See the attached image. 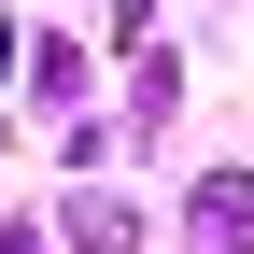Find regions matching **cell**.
<instances>
[{
  "instance_id": "obj_1",
  "label": "cell",
  "mask_w": 254,
  "mask_h": 254,
  "mask_svg": "<svg viewBox=\"0 0 254 254\" xmlns=\"http://www.w3.org/2000/svg\"><path fill=\"white\" fill-rule=\"evenodd\" d=\"M254 240V184H212V198H198V254H240Z\"/></svg>"
},
{
  "instance_id": "obj_2",
  "label": "cell",
  "mask_w": 254,
  "mask_h": 254,
  "mask_svg": "<svg viewBox=\"0 0 254 254\" xmlns=\"http://www.w3.org/2000/svg\"><path fill=\"white\" fill-rule=\"evenodd\" d=\"M71 254H127V212H113V198H85V212H71Z\"/></svg>"
},
{
  "instance_id": "obj_3",
  "label": "cell",
  "mask_w": 254,
  "mask_h": 254,
  "mask_svg": "<svg viewBox=\"0 0 254 254\" xmlns=\"http://www.w3.org/2000/svg\"><path fill=\"white\" fill-rule=\"evenodd\" d=\"M0 254H43V240H0Z\"/></svg>"
}]
</instances>
